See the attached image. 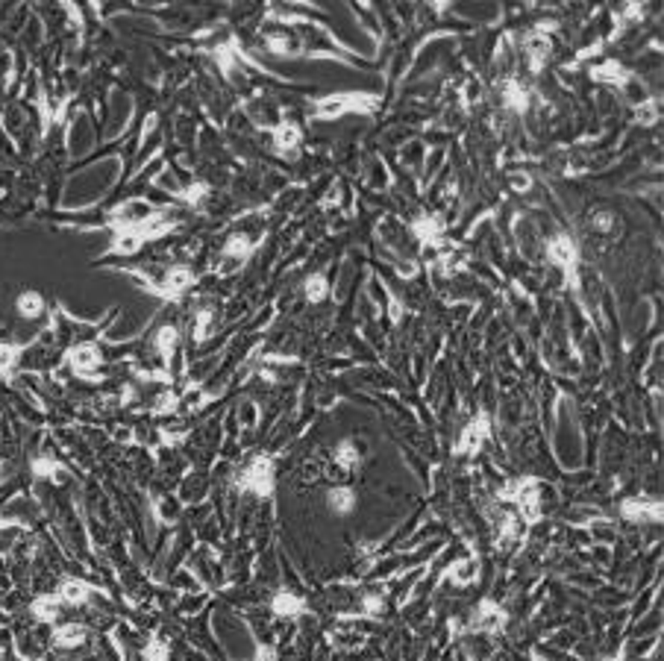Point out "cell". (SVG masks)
<instances>
[{
	"label": "cell",
	"mask_w": 664,
	"mask_h": 661,
	"mask_svg": "<svg viewBox=\"0 0 664 661\" xmlns=\"http://www.w3.org/2000/svg\"><path fill=\"white\" fill-rule=\"evenodd\" d=\"M233 485L238 491H244V494H256L259 500L274 497V491H276V461H274V456L262 453L256 459H250V465L235 476Z\"/></svg>",
	"instance_id": "6da1fadb"
},
{
	"label": "cell",
	"mask_w": 664,
	"mask_h": 661,
	"mask_svg": "<svg viewBox=\"0 0 664 661\" xmlns=\"http://www.w3.org/2000/svg\"><path fill=\"white\" fill-rule=\"evenodd\" d=\"M376 106H379V97L364 94V91L320 97V101H315V121H330V118L344 115V112H362V115H371V112H376Z\"/></svg>",
	"instance_id": "7a4b0ae2"
},
{
	"label": "cell",
	"mask_w": 664,
	"mask_h": 661,
	"mask_svg": "<svg viewBox=\"0 0 664 661\" xmlns=\"http://www.w3.org/2000/svg\"><path fill=\"white\" fill-rule=\"evenodd\" d=\"M544 253H547V259L564 274L568 285L579 294V247H576L573 238L568 232H556L553 238H547Z\"/></svg>",
	"instance_id": "3957f363"
},
{
	"label": "cell",
	"mask_w": 664,
	"mask_h": 661,
	"mask_svg": "<svg viewBox=\"0 0 664 661\" xmlns=\"http://www.w3.org/2000/svg\"><path fill=\"white\" fill-rule=\"evenodd\" d=\"M488 438H491V417L482 412V415H476L471 424L462 429L459 441H456V453L459 456H476L479 447H482Z\"/></svg>",
	"instance_id": "277c9868"
},
{
	"label": "cell",
	"mask_w": 664,
	"mask_h": 661,
	"mask_svg": "<svg viewBox=\"0 0 664 661\" xmlns=\"http://www.w3.org/2000/svg\"><path fill=\"white\" fill-rule=\"evenodd\" d=\"M274 150L279 153L282 159H297L300 156V142H303V126L297 121H279L274 130Z\"/></svg>",
	"instance_id": "5b68a950"
},
{
	"label": "cell",
	"mask_w": 664,
	"mask_h": 661,
	"mask_svg": "<svg viewBox=\"0 0 664 661\" xmlns=\"http://www.w3.org/2000/svg\"><path fill=\"white\" fill-rule=\"evenodd\" d=\"M506 621H508V614L500 602L482 600L471 617V632H488V635H494V632H500L506 626Z\"/></svg>",
	"instance_id": "8992f818"
},
{
	"label": "cell",
	"mask_w": 664,
	"mask_h": 661,
	"mask_svg": "<svg viewBox=\"0 0 664 661\" xmlns=\"http://www.w3.org/2000/svg\"><path fill=\"white\" fill-rule=\"evenodd\" d=\"M362 465V450L353 444L350 438L347 441H341L335 447V453H332V476H347V473H353Z\"/></svg>",
	"instance_id": "52a82bcc"
},
{
	"label": "cell",
	"mask_w": 664,
	"mask_h": 661,
	"mask_svg": "<svg viewBox=\"0 0 664 661\" xmlns=\"http://www.w3.org/2000/svg\"><path fill=\"white\" fill-rule=\"evenodd\" d=\"M620 512H624L626 520H635V523H658L661 520V503L658 500H626L620 505Z\"/></svg>",
	"instance_id": "ba28073f"
},
{
	"label": "cell",
	"mask_w": 664,
	"mask_h": 661,
	"mask_svg": "<svg viewBox=\"0 0 664 661\" xmlns=\"http://www.w3.org/2000/svg\"><path fill=\"white\" fill-rule=\"evenodd\" d=\"M549 53H553V41H549V36L547 33H532L529 38H526V59H529V68L535 74L541 71V68L547 65V59H549Z\"/></svg>",
	"instance_id": "9c48e42d"
},
{
	"label": "cell",
	"mask_w": 664,
	"mask_h": 661,
	"mask_svg": "<svg viewBox=\"0 0 664 661\" xmlns=\"http://www.w3.org/2000/svg\"><path fill=\"white\" fill-rule=\"evenodd\" d=\"M503 106L508 112H515V115H526V109H529V91L524 82H517V80H506L503 82Z\"/></svg>",
	"instance_id": "30bf717a"
},
{
	"label": "cell",
	"mask_w": 664,
	"mask_h": 661,
	"mask_svg": "<svg viewBox=\"0 0 664 661\" xmlns=\"http://www.w3.org/2000/svg\"><path fill=\"white\" fill-rule=\"evenodd\" d=\"M68 362H71V368H74L77 373L89 376V373H94L97 368H101V350H97L94 344H80V347L71 350Z\"/></svg>",
	"instance_id": "8fae6325"
},
{
	"label": "cell",
	"mask_w": 664,
	"mask_h": 661,
	"mask_svg": "<svg viewBox=\"0 0 664 661\" xmlns=\"http://www.w3.org/2000/svg\"><path fill=\"white\" fill-rule=\"evenodd\" d=\"M591 77H594L597 82H612L614 89H626L629 82H632V71H626L620 62L609 59V62H603L597 68H591Z\"/></svg>",
	"instance_id": "7c38bea8"
},
{
	"label": "cell",
	"mask_w": 664,
	"mask_h": 661,
	"mask_svg": "<svg viewBox=\"0 0 664 661\" xmlns=\"http://www.w3.org/2000/svg\"><path fill=\"white\" fill-rule=\"evenodd\" d=\"M271 609L276 617H286V621H294V617H300L303 609H306V602L303 597L297 594H291V591H279V594L271 600Z\"/></svg>",
	"instance_id": "4fadbf2b"
},
{
	"label": "cell",
	"mask_w": 664,
	"mask_h": 661,
	"mask_svg": "<svg viewBox=\"0 0 664 661\" xmlns=\"http://www.w3.org/2000/svg\"><path fill=\"white\" fill-rule=\"evenodd\" d=\"M253 250H256V242L250 235L238 232V235H230L227 244H223V259H235L238 265H244L253 256Z\"/></svg>",
	"instance_id": "5bb4252c"
},
{
	"label": "cell",
	"mask_w": 664,
	"mask_h": 661,
	"mask_svg": "<svg viewBox=\"0 0 664 661\" xmlns=\"http://www.w3.org/2000/svg\"><path fill=\"white\" fill-rule=\"evenodd\" d=\"M327 505L335 514H350L353 509H356V491H353L350 485H335L327 494Z\"/></svg>",
	"instance_id": "9a60e30c"
},
{
	"label": "cell",
	"mask_w": 664,
	"mask_h": 661,
	"mask_svg": "<svg viewBox=\"0 0 664 661\" xmlns=\"http://www.w3.org/2000/svg\"><path fill=\"white\" fill-rule=\"evenodd\" d=\"M303 294H306V300H309V303H320V300H327V297H330V276L323 274V271L309 274V276L303 279Z\"/></svg>",
	"instance_id": "2e32d148"
},
{
	"label": "cell",
	"mask_w": 664,
	"mask_h": 661,
	"mask_svg": "<svg viewBox=\"0 0 664 661\" xmlns=\"http://www.w3.org/2000/svg\"><path fill=\"white\" fill-rule=\"evenodd\" d=\"M56 597L62 602H71V606H80V602H86L91 597V585H86L82 579H65L62 588L56 591Z\"/></svg>",
	"instance_id": "e0dca14e"
},
{
	"label": "cell",
	"mask_w": 664,
	"mask_h": 661,
	"mask_svg": "<svg viewBox=\"0 0 664 661\" xmlns=\"http://www.w3.org/2000/svg\"><path fill=\"white\" fill-rule=\"evenodd\" d=\"M82 641H86V629L77 626V623L59 626L53 632V646H59V650H77Z\"/></svg>",
	"instance_id": "ac0fdd59"
},
{
	"label": "cell",
	"mask_w": 664,
	"mask_h": 661,
	"mask_svg": "<svg viewBox=\"0 0 664 661\" xmlns=\"http://www.w3.org/2000/svg\"><path fill=\"white\" fill-rule=\"evenodd\" d=\"M476 561L473 558H462V561H456L453 567L447 570V579H453L456 585H471L473 579H476Z\"/></svg>",
	"instance_id": "d6986e66"
},
{
	"label": "cell",
	"mask_w": 664,
	"mask_h": 661,
	"mask_svg": "<svg viewBox=\"0 0 664 661\" xmlns=\"http://www.w3.org/2000/svg\"><path fill=\"white\" fill-rule=\"evenodd\" d=\"M18 312L24 318H38L41 312H45V300H41V294L38 291H24L18 297Z\"/></svg>",
	"instance_id": "ffe728a7"
},
{
	"label": "cell",
	"mask_w": 664,
	"mask_h": 661,
	"mask_svg": "<svg viewBox=\"0 0 664 661\" xmlns=\"http://www.w3.org/2000/svg\"><path fill=\"white\" fill-rule=\"evenodd\" d=\"M614 223H617V218H614L612 209H594V212H591V230H594V232L609 235L614 230Z\"/></svg>",
	"instance_id": "44dd1931"
},
{
	"label": "cell",
	"mask_w": 664,
	"mask_h": 661,
	"mask_svg": "<svg viewBox=\"0 0 664 661\" xmlns=\"http://www.w3.org/2000/svg\"><path fill=\"white\" fill-rule=\"evenodd\" d=\"M21 350H24V347H18V344H0V379L9 376V371L15 368Z\"/></svg>",
	"instance_id": "7402d4cb"
}]
</instances>
